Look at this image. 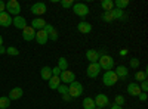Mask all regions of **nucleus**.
Masks as SVG:
<instances>
[{"instance_id": "cd10ccee", "label": "nucleus", "mask_w": 148, "mask_h": 109, "mask_svg": "<svg viewBox=\"0 0 148 109\" xmlns=\"http://www.w3.org/2000/svg\"><path fill=\"white\" fill-rule=\"evenodd\" d=\"M135 80L136 81H145L147 80V71H138L136 74H135Z\"/></svg>"}, {"instance_id": "72a5a7b5", "label": "nucleus", "mask_w": 148, "mask_h": 109, "mask_svg": "<svg viewBox=\"0 0 148 109\" xmlns=\"http://www.w3.org/2000/svg\"><path fill=\"white\" fill-rule=\"evenodd\" d=\"M47 37H49V40L56 41V40H58V31H56V30H53L52 32H49V34H47Z\"/></svg>"}, {"instance_id": "7c9ffc66", "label": "nucleus", "mask_w": 148, "mask_h": 109, "mask_svg": "<svg viewBox=\"0 0 148 109\" xmlns=\"http://www.w3.org/2000/svg\"><path fill=\"white\" fill-rule=\"evenodd\" d=\"M102 19L105 21V22H113L114 19H113V15H111V10L110 12H104L102 14Z\"/></svg>"}, {"instance_id": "f257e3e1", "label": "nucleus", "mask_w": 148, "mask_h": 109, "mask_svg": "<svg viewBox=\"0 0 148 109\" xmlns=\"http://www.w3.org/2000/svg\"><path fill=\"white\" fill-rule=\"evenodd\" d=\"M98 64H99L101 69H105V71H113L114 68V59L111 58L110 55H102L98 59Z\"/></svg>"}, {"instance_id": "ea45409f", "label": "nucleus", "mask_w": 148, "mask_h": 109, "mask_svg": "<svg viewBox=\"0 0 148 109\" xmlns=\"http://www.w3.org/2000/svg\"><path fill=\"white\" fill-rule=\"evenodd\" d=\"M138 97H139V100L145 102V100H147V93H144V91H142V93H139V94H138Z\"/></svg>"}, {"instance_id": "423d86ee", "label": "nucleus", "mask_w": 148, "mask_h": 109, "mask_svg": "<svg viewBox=\"0 0 148 109\" xmlns=\"http://www.w3.org/2000/svg\"><path fill=\"white\" fill-rule=\"evenodd\" d=\"M99 72H101V66L98 62H95V64H89L88 69H86V75L89 78H96L99 75Z\"/></svg>"}, {"instance_id": "1a4fd4ad", "label": "nucleus", "mask_w": 148, "mask_h": 109, "mask_svg": "<svg viewBox=\"0 0 148 109\" xmlns=\"http://www.w3.org/2000/svg\"><path fill=\"white\" fill-rule=\"evenodd\" d=\"M46 10H47V7H46V5L42 3V2L34 3V5L31 6V14H34V15H37V16L45 15V14H46Z\"/></svg>"}, {"instance_id": "b1692460", "label": "nucleus", "mask_w": 148, "mask_h": 109, "mask_svg": "<svg viewBox=\"0 0 148 109\" xmlns=\"http://www.w3.org/2000/svg\"><path fill=\"white\" fill-rule=\"evenodd\" d=\"M95 102L92 97H84L83 99V109H95Z\"/></svg>"}, {"instance_id": "58836bf2", "label": "nucleus", "mask_w": 148, "mask_h": 109, "mask_svg": "<svg viewBox=\"0 0 148 109\" xmlns=\"http://www.w3.org/2000/svg\"><path fill=\"white\" fill-rule=\"evenodd\" d=\"M5 10H6V3L3 2V0H0V14L5 12Z\"/></svg>"}, {"instance_id": "49530a36", "label": "nucleus", "mask_w": 148, "mask_h": 109, "mask_svg": "<svg viewBox=\"0 0 148 109\" xmlns=\"http://www.w3.org/2000/svg\"><path fill=\"white\" fill-rule=\"evenodd\" d=\"M95 109H102V108H95Z\"/></svg>"}, {"instance_id": "393cba45", "label": "nucleus", "mask_w": 148, "mask_h": 109, "mask_svg": "<svg viewBox=\"0 0 148 109\" xmlns=\"http://www.w3.org/2000/svg\"><path fill=\"white\" fill-rule=\"evenodd\" d=\"M56 66L61 69V72H62V71H67V69H68V60H67L65 58H59Z\"/></svg>"}, {"instance_id": "dca6fc26", "label": "nucleus", "mask_w": 148, "mask_h": 109, "mask_svg": "<svg viewBox=\"0 0 148 109\" xmlns=\"http://www.w3.org/2000/svg\"><path fill=\"white\" fill-rule=\"evenodd\" d=\"M77 30L82 32V34H90L92 32V25H90V24L89 22H80L79 24V25H77Z\"/></svg>"}, {"instance_id": "f704fd0d", "label": "nucleus", "mask_w": 148, "mask_h": 109, "mask_svg": "<svg viewBox=\"0 0 148 109\" xmlns=\"http://www.w3.org/2000/svg\"><path fill=\"white\" fill-rule=\"evenodd\" d=\"M114 105L123 106V105H125V97H123V96H116V100H114Z\"/></svg>"}, {"instance_id": "6ab92c4d", "label": "nucleus", "mask_w": 148, "mask_h": 109, "mask_svg": "<svg viewBox=\"0 0 148 109\" xmlns=\"http://www.w3.org/2000/svg\"><path fill=\"white\" fill-rule=\"evenodd\" d=\"M114 72H116V75L119 77V80H120V78H126V77L129 75V72H127V68H126V66H123V65L117 66Z\"/></svg>"}, {"instance_id": "4c0bfd02", "label": "nucleus", "mask_w": 148, "mask_h": 109, "mask_svg": "<svg viewBox=\"0 0 148 109\" xmlns=\"http://www.w3.org/2000/svg\"><path fill=\"white\" fill-rule=\"evenodd\" d=\"M59 74H61V69H59L58 66L52 68V75H56V77H59Z\"/></svg>"}, {"instance_id": "473e14b6", "label": "nucleus", "mask_w": 148, "mask_h": 109, "mask_svg": "<svg viewBox=\"0 0 148 109\" xmlns=\"http://www.w3.org/2000/svg\"><path fill=\"white\" fill-rule=\"evenodd\" d=\"M138 66H139V59H138V58H132V59H130V68L136 69Z\"/></svg>"}, {"instance_id": "f03ea898", "label": "nucleus", "mask_w": 148, "mask_h": 109, "mask_svg": "<svg viewBox=\"0 0 148 109\" xmlns=\"http://www.w3.org/2000/svg\"><path fill=\"white\" fill-rule=\"evenodd\" d=\"M68 94H70V97H79L80 94H83V86L79 83V81H73L70 83V86H68Z\"/></svg>"}, {"instance_id": "20e7f679", "label": "nucleus", "mask_w": 148, "mask_h": 109, "mask_svg": "<svg viewBox=\"0 0 148 109\" xmlns=\"http://www.w3.org/2000/svg\"><path fill=\"white\" fill-rule=\"evenodd\" d=\"M73 12L77 16H80V18H86L88 14H89V7H88V5H84V3H74L73 5Z\"/></svg>"}, {"instance_id": "f8f14e48", "label": "nucleus", "mask_w": 148, "mask_h": 109, "mask_svg": "<svg viewBox=\"0 0 148 109\" xmlns=\"http://www.w3.org/2000/svg\"><path fill=\"white\" fill-rule=\"evenodd\" d=\"M12 25V16L8 14V12H2L0 14V27H9Z\"/></svg>"}, {"instance_id": "5701e85b", "label": "nucleus", "mask_w": 148, "mask_h": 109, "mask_svg": "<svg viewBox=\"0 0 148 109\" xmlns=\"http://www.w3.org/2000/svg\"><path fill=\"white\" fill-rule=\"evenodd\" d=\"M101 7L104 9V12H110V10L114 9V2L113 0H102Z\"/></svg>"}, {"instance_id": "bb28decb", "label": "nucleus", "mask_w": 148, "mask_h": 109, "mask_svg": "<svg viewBox=\"0 0 148 109\" xmlns=\"http://www.w3.org/2000/svg\"><path fill=\"white\" fill-rule=\"evenodd\" d=\"M114 6H116V9H121V10H123L125 7L129 6V0H116Z\"/></svg>"}, {"instance_id": "9b49d317", "label": "nucleus", "mask_w": 148, "mask_h": 109, "mask_svg": "<svg viewBox=\"0 0 148 109\" xmlns=\"http://www.w3.org/2000/svg\"><path fill=\"white\" fill-rule=\"evenodd\" d=\"M12 25H15L18 30H24L27 27V21H25V18L24 16H15L14 19H12Z\"/></svg>"}, {"instance_id": "c85d7f7f", "label": "nucleus", "mask_w": 148, "mask_h": 109, "mask_svg": "<svg viewBox=\"0 0 148 109\" xmlns=\"http://www.w3.org/2000/svg\"><path fill=\"white\" fill-rule=\"evenodd\" d=\"M56 90H58L59 94H62V96H64V94H68V86H67V84H62V83H61Z\"/></svg>"}, {"instance_id": "7ed1b4c3", "label": "nucleus", "mask_w": 148, "mask_h": 109, "mask_svg": "<svg viewBox=\"0 0 148 109\" xmlns=\"http://www.w3.org/2000/svg\"><path fill=\"white\" fill-rule=\"evenodd\" d=\"M102 81H104V84L107 87H113V86H116V83L119 81V77L116 75L114 71H105Z\"/></svg>"}, {"instance_id": "a18cd8bd", "label": "nucleus", "mask_w": 148, "mask_h": 109, "mask_svg": "<svg viewBox=\"0 0 148 109\" xmlns=\"http://www.w3.org/2000/svg\"><path fill=\"white\" fill-rule=\"evenodd\" d=\"M120 55H123V56L127 55V50H121V52H120Z\"/></svg>"}, {"instance_id": "412c9836", "label": "nucleus", "mask_w": 148, "mask_h": 109, "mask_svg": "<svg viewBox=\"0 0 148 109\" xmlns=\"http://www.w3.org/2000/svg\"><path fill=\"white\" fill-rule=\"evenodd\" d=\"M111 15H113V19H126V14L121 9H113Z\"/></svg>"}, {"instance_id": "a19ab883", "label": "nucleus", "mask_w": 148, "mask_h": 109, "mask_svg": "<svg viewBox=\"0 0 148 109\" xmlns=\"http://www.w3.org/2000/svg\"><path fill=\"white\" fill-rule=\"evenodd\" d=\"M62 99H64V100H68V102L71 100V97H70V94H64V96H62Z\"/></svg>"}, {"instance_id": "39448f33", "label": "nucleus", "mask_w": 148, "mask_h": 109, "mask_svg": "<svg viewBox=\"0 0 148 109\" xmlns=\"http://www.w3.org/2000/svg\"><path fill=\"white\" fill-rule=\"evenodd\" d=\"M6 10H8L9 15L18 16L19 12H21V5H19V2H18V0H9V2L6 3Z\"/></svg>"}, {"instance_id": "6e6552de", "label": "nucleus", "mask_w": 148, "mask_h": 109, "mask_svg": "<svg viewBox=\"0 0 148 109\" xmlns=\"http://www.w3.org/2000/svg\"><path fill=\"white\" fill-rule=\"evenodd\" d=\"M93 102H95V106L96 108H105V106H108V103H110V99H108V96L107 94H96V97L93 99Z\"/></svg>"}, {"instance_id": "e433bc0d", "label": "nucleus", "mask_w": 148, "mask_h": 109, "mask_svg": "<svg viewBox=\"0 0 148 109\" xmlns=\"http://www.w3.org/2000/svg\"><path fill=\"white\" fill-rule=\"evenodd\" d=\"M141 91H144V93H147V90H148V83H147V80L145 81H142V84H141Z\"/></svg>"}, {"instance_id": "2f4dec72", "label": "nucleus", "mask_w": 148, "mask_h": 109, "mask_svg": "<svg viewBox=\"0 0 148 109\" xmlns=\"http://www.w3.org/2000/svg\"><path fill=\"white\" fill-rule=\"evenodd\" d=\"M73 5H74V2H73V0H61V6H62V7H65V9H70V7H73Z\"/></svg>"}, {"instance_id": "f3484780", "label": "nucleus", "mask_w": 148, "mask_h": 109, "mask_svg": "<svg viewBox=\"0 0 148 109\" xmlns=\"http://www.w3.org/2000/svg\"><path fill=\"white\" fill-rule=\"evenodd\" d=\"M127 93H129L130 96H138L139 93H142L141 89H139V84H136V83H130L129 86H127Z\"/></svg>"}, {"instance_id": "2eb2a0df", "label": "nucleus", "mask_w": 148, "mask_h": 109, "mask_svg": "<svg viewBox=\"0 0 148 109\" xmlns=\"http://www.w3.org/2000/svg\"><path fill=\"white\" fill-rule=\"evenodd\" d=\"M86 59H88L90 64H95V62H98V59H99V53H98V50L89 49L86 52Z\"/></svg>"}, {"instance_id": "c9c22d12", "label": "nucleus", "mask_w": 148, "mask_h": 109, "mask_svg": "<svg viewBox=\"0 0 148 109\" xmlns=\"http://www.w3.org/2000/svg\"><path fill=\"white\" fill-rule=\"evenodd\" d=\"M55 28H53V25H51V24H46L45 25V28H43V31L46 32V34H49V32H52Z\"/></svg>"}, {"instance_id": "37998d69", "label": "nucleus", "mask_w": 148, "mask_h": 109, "mask_svg": "<svg viewBox=\"0 0 148 109\" xmlns=\"http://www.w3.org/2000/svg\"><path fill=\"white\" fill-rule=\"evenodd\" d=\"M3 53H6V49L2 46V47H0V55H3Z\"/></svg>"}, {"instance_id": "a878e982", "label": "nucleus", "mask_w": 148, "mask_h": 109, "mask_svg": "<svg viewBox=\"0 0 148 109\" xmlns=\"http://www.w3.org/2000/svg\"><path fill=\"white\" fill-rule=\"evenodd\" d=\"M10 106V100L8 96H2L0 97V109H8Z\"/></svg>"}, {"instance_id": "c756f323", "label": "nucleus", "mask_w": 148, "mask_h": 109, "mask_svg": "<svg viewBox=\"0 0 148 109\" xmlns=\"http://www.w3.org/2000/svg\"><path fill=\"white\" fill-rule=\"evenodd\" d=\"M6 53H8V55H10V56H18V55H19V50L16 49V47L9 46L8 49H6Z\"/></svg>"}, {"instance_id": "a211bd4d", "label": "nucleus", "mask_w": 148, "mask_h": 109, "mask_svg": "<svg viewBox=\"0 0 148 109\" xmlns=\"http://www.w3.org/2000/svg\"><path fill=\"white\" fill-rule=\"evenodd\" d=\"M45 25H46V22H45V19H42V18H36V19H33V22H31V28L33 30H43L45 28Z\"/></svg>"}, {"instance_id": "0eeeda50", "label": "nucleus", "mask_w": 148, "mask_h": 109, "mask_svg": "<svg viewBox=\"0 0 148 109\" xmlns=\"http://www.w3.org/2000/svg\"><path fill=\"white\" fill-rule=\"evenodd\" d=\"M59 78H61V83H64L68 86V83H73V81H76V74H74L73 71L67 69V71H62L59 74Z\"/></svg>"}, {"instance_id": "4468645a", "label": "nucleus", "mask_w": 148, "mask_h": 109, "mask_svg": "<svg viewBox=\"0 0 148 109\" xmlns=\"http://www.w3.org/2000/svg\"><path fill=\"white\" fill-rule=\"evenodd\" d=\"M22 94H24V91H22V89H21V87H15V89H12V90H10V93H9V100H18V99H21V97H22Z\"/></svg>"}, {"instance_id": "aec40b11", "label": "nucleus", "mask_w": 148, "mask_h": 109, "mask_svg": "<svg viewBox=\"0 0 148 109\" xmlns=\"http://www.w3.org/2000/svg\"><path fill=\"white\" fill-rule=\"evenodd\" d=\"M40 77L45 80V81H49L52 77V68H49V66H43L42 71H40Z\"/></svg>"}, {"instance_id": "ddd939ff", "label": "nucleus", "mask_w": 148, "mask_h": 109, "mask_svg": "<svg viewBox=\"0 0 148 109\" xmlns=\"http://www.w3.org/2000/svg\"><path fill=\"white\" fill-rule=\"evenodd\" d=\"M34 40L39 43V44H46L47 43V40H49V37H47V34L43 31V30H40V31H37L36 32V37H34Z\"/></svg>"}, {"instance_id": "4be33fe9", "label": "nucleus", "mask_w": 148, "mask_h": 109, "mask_svg": "<svg viewBox=\"0 0 148 109\" xmlns=\"http://www.w3.org/2000/svg\"><path fill=\"white\" fill-rule=\"evenodd\" d=\"M59 84H61V78L56 77V75H52L51 80H49V87H51L52 90H56Z\"/></svg>"}, {"instance_id": "9d476101", "label": "nucleus", "mask_w": 148, "mask_h": 109, "mask_svg": "<svg viewBox=\"0 0 148 109\" xmlns=\"http://www.w3.org/2000/svg\"><path fill=\"white\" fill-rule=\"evenodd\" d=\"M34 37H36V30H33L31 25H27L22 30V39L25 41H31V40H34Z\"/></svg>"}, {"instance_id": "c03bdc74", "label": "nucleus", "mask_w": 148, "mask_h": 109, "mask_svg": "<svg viewBox=\"0 0 148 109\" xmlns=\"http://www.w3.org/2000/svg\"><path fill=\"white\" fill-rule=\"evenodd\" d=\"M2 46H3V37L0 35V47H2Z\"/></svg>"}, {"instance_id": "79ce46f5", "label": "nucleus", "mask_w": 148, "mask_h": 109, "mask_svg": "<svg viewBox=\"0 0 148 109\" xmlns=\"http://www.w3.org/2000/svg\"><path fill=\"white\" fill-rule=\"evenodd\" d=\"M111 109H123V106H119V105H113Z\"/></svg>"}]
</instances>
